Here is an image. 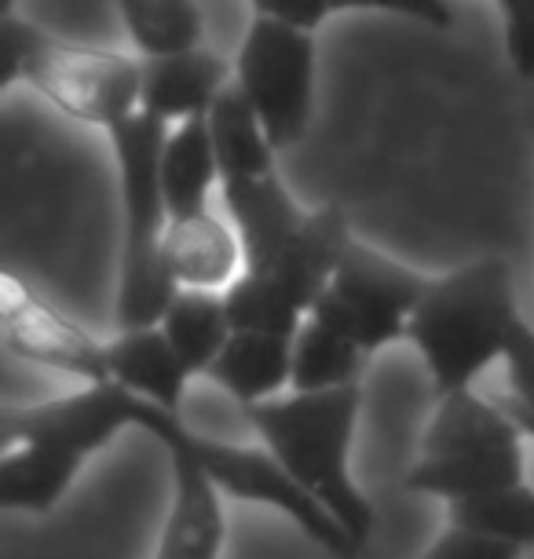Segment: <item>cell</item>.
<instances>
[{"label":"cell","mask_w":534,"mask_h":559,"mask_svg":"<svg viewBox=\"0 0 534 559\" xmlns=\"http://www.w3.org/2000/svg\"><path fill=\"white\" fill-rule=\"evenodd\" d=\"M359 384L330 392H293L286 399L246 406L260 442L282 468L337 520L363 548L373 526V509L352 479V442L359 425Z\"/></svg>","instance_id":"obj_1"},{"label":"cell","mask_w":534,"mask_h":559,"mask_svg":"<svg viewBox=\"0 0 534 559\" xmlns=\"http://www.w3.org/2000/svg\"><path fill=\"white\" fill-rule=\"evenodd\" d=\"M520 322L512 267L501 257H484L428 282L406 336L422 352L436 392L447 395L473 388L490 362L506 358Z\"/></svg>","instance_id":"obj_2"},{"label":"cell","mask_w":534,"mask_h":559,"mask_svg":"<svg viewBox=\"0 0 534 559\" xmlns=\"http://www.w3.org/2000/svg\"><path fill=\"white\" fill-rule=\"evenodd\" d=\"M169 124L154 114H132L114 124L110 143L121 173L124 202V246H121V286H118V330H146L158 325L180 293L165 263V230H169V202L162 187V151Z\"/></svg>","instance_id":"obj_3"},{"label":"cell","mask_w":534,"mask_h":559,"mask_svg":"<svg viewBox=\"0 0 534 559\" xmlns=\"http://www.w3.org/2000/svg\"><path fill=\"white\" fill-rule=\"evenodd\" d=\"M523 436L527 431L506 406L487 403L473 388L447 392L403 487L447 504L517 487L523 483Z\"/></svg>","instance_id":"obj_4"},{"label":"cell","mask_w":534,"mask_h":559,"mask_svg":"<svg viewBox=\"0 0 534 559\" xmlns=\"http://www.w3.org/2000/svg\"><path fill=\"white\" fill-rule=\"evenodd\" d=\"M4 56L8 73L0 88L8 92L15 81H26L73 121L110 132L114 124L140 114L143 62L129 56L67 45L15 15H4Z\"/></svg>","instance_id":"obj_5"},{"label":"cell","mask_w":534,"mask_h":559,"mask_svg":"<svg viewBox=\"0 0 534 559\" xmlns=\"http://www.w3.org/2000/svg\"><path fill=\"white\" fill-rule=\"evenodd\" d=\"M348 241V219L337 205H322L308 213L300 230L286 241V249L275 260L264 267L242 271L224 289L232 325L235 330L297 336L322 289L330 286Z\"/></svg>","instance_id":"obj_6"},{"label":"cell","mask_w":534,"mask_h":559,"mask_svg":"<svg viewBox=\"0 0 534 559\" xmlns=\"http://www.w3.org/2000/svg\"><path fill=\"white\" fill-rule=\"evenodd\" d=\"M135 428L151 431L165 450L183 447L187 453H194V457L205 464L209 476L216 479L219 490L232 493V498L278 509L286 520L297 523L311 542H319L327 548V552L341 556V559L359 552V545L352 542V534L333 520L330 509H322V504L311 498L286 468H282L278 457L268 447H232V442L194 436V431L183 425L180 414L162 409L154 403H143L140 425Z\"/></svg>","instance_id":"obj_7"},{"label":"cell","mask_w":534,"mask_h":559,"mask_svg":"<svg viewBox=\"0 0 534 559\" xmlns=\"http://www.w3.org/2000/svg\"><path fill=\"white\" fill-rule=\"evenodd\" d=\"M235 81L253 103L275 151L304 140L316 103V37L311 29L257 15L235 59Z\"/></svg>","instance_id":"obj_8"},{"label":"cell","mask_w":534,"mask_h":559,"mask_svg":"<svg viewBox=\"0 0 534 559\" xmlns=\"http://www.w3.org/2000/svg\"><path fill=\"white\" fill-rule=\"evenodd\" d=\"M425 289L428 282L417 271L352 238L311 314L352 336L370 355L406 336Z\"/></svg>","instance_id":"obj_9"},{"label":"cell","mask_w":534,"mask_h":559,"mask_svg":"<svg viewBox=\"0 0 534 559\" xmlns=\"http://www.w3.org/2000/svg\"><path fill=\"white\" fill-rule=\"evenodd\" d=\"M143 403L146 399L132 395L118 381H96L73 395L51 399V403L23 406V409L8 406L0 425H4V442L37 439V442H56V447L81 453V457H92L121 428L140 425Z\"/></svg>","instance_id":"obj_10"},{"label":"cell","mask_w":534,"mask_h":559,"mask_svg":"<svg viewBox=\"0 0 534 559\" xmlns=\"http://www.w3.org/2000/svg\"><path fill=\"white\" fill-rule=\"evenodd\" d=\"M0 325H4V344L26 362L62 369L88 384L110 381L107 344L40 300L12 271L0 278Z\"/></svg>","instance_id":"obj_11"},{"label":"cell","mask_w":534,"mask_h":559,"mask_svg":"<svg viewBox=\"0 0 534 559\" xmlns=\"http://www.w3.org/2000/svg\"><path fill=\"white\" fill-rule=\"evenodd\" d=\"M227 84H232V67L205 45L173 56H151L143 59L140 110L165 124H183L205 118Z\"/></svg>","instance_id":"obj_12"},{"label":"cell","mask_w":534,"mask_h":559,"mask_svg":"<svg viewBox=\"0 0 534 559\" xmlns=\"http://www.w3.org/2000/svg\"><path fill=\"white\" fill-rule=\"evenodd\" d=\"M173 453V509L165 520L162 542L154 559H219L224 548V504H219L216 479L205 464L183 447H169Z\"/></svg>","instance_id":"obj_13"},{"label":"cell","mask_w":534,"mask_h":559,"mask_svg":"<svg viewBox=\"0 0 534 559\" xmlns=\"http://www.w3.org/2000/svg\"><path fill=\"white\" fill-rule=\"evenodd\" d=\"M219 191H224V205L235 219L238 241H242L246 271L275 260L286 249V241L300 230L304 216H308L300 213V205L282 187L278 173L219 179Z\"/></svg>","instance_id":"obj_14"},{"label":"cell","mask_w":534,"mask_h":559,"mask_svg":"<svg viewBox=\"0 0 534 559\" xmlns=\"http://www.w3.org/2000/svg\"><path fill=\"white\" fill-rule=\"evenodd\" d=\"M165 263L180 289L224 293L246 271V252L238 230L213 213L173 216L165 230Z\"/></svg>","instance_id":"obj_15"},{"label":"cell","mask_w":534,"mask_h":559,"mask_svg":"<svg viewBox=\"0 0 534 559\" xmlns=\"http://www.w3.org/2000/svg\"><path fill=\"white\" fill-rule=\"evenodd\" d=\"M107 366L110 381L129 388L132 395L146 399V403L173 409V414H180L187 381L194 377L162 325L121 330V336H114L107 344Z\"/></svg>","instance_id":"obj_16"},{"label":"cell","mask_w":534,"mask_h":559,"mask_svg":"<svg viewBox=\"0 0 534 559\" xmlns=\"http://www.w3.org/2000/svg\"><path fill=\"white\" fill-rule=\"evenodd\" d=\"M205 377L242 406L275 399L293 384V336L264 330H235Z\"/></svg>","instance_id":"obj_17"},{"label":"cell","mask_w":534,"mask_h":559,"mask_svg":"<svg viewBox=\"0 0 534 559\" xmlns=\"http://www.w3.org/2000/svg\"><path fill=\"white\" fill-rule=\"evenodd\" d=\"M88 457L62 450L56 442H4L0 457V504L8 512H51L67 498L70 483Z\"/></svg>","instance_id":"obj_18"},{"label":"cell","mask_w":534,"mask_h":559,"mask_svg":"<svg viewBox=\"0 0 534 559\" xmlns=\"http://www.w3.org/2000/svg\"><path fill=\"white\" fill-rule=\"evenodd\" d=\"M209 118V132H213L219 179H246V176H264L275 173V143L253 110V103L246 99V92L232 81L224 88V96L213 103Z\"/></svg>","instance_id":"obj_19"},{"label":"cell","mask_w":534,"mask_h":559,"mask_svg":"<svg viewBox=\"0 0 534 559\" xmlns=\"http://www.w3.org/2000/svg\"><path fill=\"white\" fill-rule=\"evenodd\" d=\"M219 183V162L209 118H191L169 129L162 151V187L173 216L205 213L209 191Z\"/></svg>","instance_id":"obj_20"},{"label":"cell","mask_w":534,"mask_h":559,"mask_svg":"<svg viewBox=\"0 0 534 559\" xmlns=\"http://www.w3.org/2000/svg\"><path fill=\"white\" fill-rule=\"evenodd\" d=\"M158 325L173 341L176 352H180L183 362L191 366L194 377L216 362V355L224 352V344L235 333L224 293L216 289H180Z\"/></svg>","instance_id":"obj_21"},{"label":"cell","mask_w":534,"mask_h":559,"mask_svg":"<svg viewBox=\"0 0 534 559\" xmlns=\"http://www.w3.org/2000/svg\"><path fill=\"white\" fill-rule=\"evenodd\" d=\"M366 352L352 336L308 314L293 336V392H330L355 384Z\"/></svg>","instance_id":"obj_22"},{"label":"cell","mask_w":534,"mask_h":559,"mask_svg":"<svg viewBox=\"0 0 534 559\" xmlns=\"http://www.w3.org/2000/svg\"><path fill=\"white\" fill-rule=\"evenodd\" d=\"M118 12L143 59L198 48L205 37L194 0H118Z\"/></svg>","instance_id":"obj_23"},{"label":"cell","mask_w":534,"mask_h":559,"mask_svg":"<svg viewBox=\"0 0 534 559\" xmlns=\"http://www.w3.org/2000/svg\"><path fill=\"white\" fill-rule=\"evenodd\" d=\"M450 523L468 526L498 542H509L517 548H534V490L527 479L506 490H490L479 498L450 501Z\"/></svg>","instance_id":"obj_24"},{"label":"cell","mask_w":534,"mask_h":559,"mask_svg":"<svg viewBox=\"0 0 534 559\" xmlns=\"http://www.w3.org/2000/svg\"><path fill=\"white\" fill-rule=\"evenodd\" d=\"M506 366H509L512 399H517V403L506 409L527 428L534 425V325L527 322L517 325V333H512V341H509V352H506Z\"/></svg>","instance_id":"obj_25"},{"label":"cell","mask_w":534,"mask_h":559,"mask_svg":"<svg viewBox=\"0 0 534 559\" xmlns=\"http://www.w3.org/2000/svg\"><path fill=\"white\" fill-rule=\"evenodd\" d=\"M523 548L498 542V537H487L479 531H468V526H454L450 523L447 534L436 537V545L428 548L425 559H520Z\"/></svg>","instance_id":"obj_26"},{"label":"cell","mask_w":534,"mask_h":559,"mask_svg":"<svg viewBox=\"0 0 534 559\" xmlns=\"http://www.w3.org/2000/svg\"><path fill=\"white\" fill-rule=\"evenodd\" d=\"M506 19V51L512 70L534 81V0H495Z\"/></svg>","instance_id":"obj_27"},{"label":"cell","mask_w":534,"mask_h":559,"mask_svg":"<svg viewBox=\"0 0 534 559\" xmlns=\"http://www.w3.org/2000/svg\"><path fill=\"white\" fill-rule=\"evenodd\" d=\"M363 8L406 15L436 29H450V23H454V12H450L447 0H333V12H363Z\"/></svg>","instance_id":"obj_28"},{"label":"cell","mask_w":534,"mask_h":559,"mask_svg":"<svg viewBox=\"0 0 534 559\" xmlns=\"http://www.w3.org/2000/svg\"><path fill=\"white\" fill-rule=\"evenodd\" d=\"M249 4L257 8V15H271L278 23L311 29V34L333 15V0H249Z\"/></svg>","instance_id":"obj_29"},{"label":"cell","mask_w":534,"mask_h":559,"mask_svg":"<svg viewBox=\"0 0 534 559\" xmlns=\"http://www.w3.org/2000/svg\"><path fill=\"white\" fill-rule=\"evenodd\" d=\"M12 4H15V0H4V15H12Z\"/></svg>","instance_id":"obj_30"},{"label":"cell","mask_w":534,"mask_h":559,"mask_svg":"<svg viewBox=\"0 0 534 559\" xmlns=\"http://www.w3.org/2000/svg\"><path fill=\"white\" fill-rule=\"evenodd\" d=\"M520 428H523V425H520ZM523 431H527V436L534 439V425H527V428H523Z\"/></svg>","instance_id":"obj_31"}]
</instances>
